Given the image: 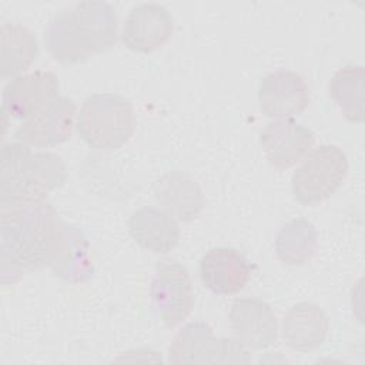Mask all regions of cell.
Here are the masks:
<instances>
[{"label": "cell", "mask_w": 365, "mask_h": 365, "mask_svg": "<svg viewBox=\"0 0 365 365\" xmlns=\"http://www.w3.org/2000/svg\"><path fill=\"white\" fill-rule=\"evenodd\" d=\"M131 238L154 254H168L181 237L180 225L168 212L157 207H143L131 214L127 222Z\"/></svg>", "instance_id": "16"}, {"label": "cell", "mask_w": 365, "mask_h": 365, "mask_svg": "<svg viewBox=\"0 0 365 365\" xmlns=\"http://www.w3.org/2000/svg\"><path fill=\"white\" fill-rule=\"evenodd\" d=\"M76 127L81 140L91 148L114 151L131 138L135 128V113L125 97L97 93L83 101Z\"/></svg>", "instance_id": "4"}, {"label": "cell", "mask_w": 365, "mask_h": 365, "mask_svg": "<svg viewBox=\"0 0 365 365\" xmlns=\"http://www.w3.org/2000/svg\"><path fill=\"white\" fill-rule=\"evenodd\" d=\"M38 54L34 33L20 23H4L0 27V76L1 78L20 76Z\"/></svg>", "instance_id": "19"}, {"label": "cell", "mask_w": 365, "mask_h": 365, "mask_svg": "<svg viewBox=\"0 0 365 365\" xmlns=\"http://www.w3.org/2000/svg\"><path fill=\"white\" fill-rule=\"evenodd\" d=\"M173 30V16L163 4L141 3L127 14L121 30V41L133 51L151 53L171 37Z\"/></svg>", "instance_id": "11"}, {"label": "cell", "mask_w": 365, "mask_h": 365, "mask_svg": "<svg viewBox=\"0 0 365 365\" xmlns=\"http://www.w3.org/2000/svg\"><path fill=\"white\" fill-rule=\"evenodd\" d=\"M168 361L182 364H250L247 348L231 338H217L212 328L202 321L182 327L168 348Z\"/></svg>", "instance_id": "6"}, {"label": "cell", "mask_w": 365, "mask_h": 365, "mask_svg": "<svg viewBox=\"0 0 365 365\" xmlns=\"http://www.w3.org/2000/svg\"><path fill=\"white\" fill-rule=\"evenodd\" d=\"M64 224L47 201L0 205L1 277L7 284L23 271L48 267L63 237Z\"/></svg>", "instance_id": "1"}, {"label": "cell", "mask_w": 365, "mask_h": 365, "mask_svg": "<svg viewBox=\"0 0 365 365\" xmlns=\"http://www.w3.org/2000/svg\"><path fill=\"white\" fill-rule=\"evenodd\" d=\"M328 91L342 115L351 123L365 120V70L362 66L348 64L334 73Z\"/></svg>", "instance_id": "20"}, {"label": "cell", "mask_w": 365, "mask_h": 365, "mask_svg": "<svg viewBox=\"0 0 365 365\" xmlns=\"http://www.w3.org/2000/svg\"><path fill=\"white\" fill-rule=\"evenodd\" d=\"M67 181V168L54 153H34L20 141L1 145L0 205L46 201Z\"/></svg>", "instance_id": "3"}, {"label": "cell", "mask_w": 365, "mask_h": 365, "mask_svg": "<svg viewBox=\"0 0 365 365\" xmlns=\"http://www.w3.org/2000/svg\"><path fill=\"white\" fill-rule=\"evenodd\" d=\"M228 321L238 342L250 349H265L277 342L278 321L269 304L258 298H237Z\"/></svg>", "instance_id": "10"}, {"label": "cell", "mask_w": 365, "mask_h": 365, "mask_svg": "<svg viewBox=\"0 0 365 365\" xmlns=\"http://www.w3.org/2000/svg\"><path fill=\"white\" fill-rule=\"evenodd\" d=\"M261 111L271 118H291L309 104V88L305 78L289 70L267 74L258 86Z\"/></svg>", "instance_id": "9"}, {"label": "cell", "mask_w": 365, "mask_h": 365, "mask_svg": "<svg viewBox=\"0 0 365 365\" xmlns=\"http://www.w3.org/2000/svg\"><path fill=\"white\" fill-rule=\"evenodd\" d=\"M314 143V133L292 118L274 120L261 133L264 154L277 170H287L295 165L309 153Z\"/></svg>", "instance_id": "13"}, {"label": "cell", "mask_w": 365, "mask_h": 365, "mask_svg": "<svg viewBox=\"0 0 365 365\" xmlns=\"http://www.w3.org/2000/svg\"><path fill=\"white\" fill-rule=\"evenodd\" d=\"M118 19L107 1L84 0L57 13L46 30L50 56L63 64H76L111 48L117 41Z\"/></svg>", "instance_id": "2"}, {"label": "cell", "mask_w": 365, "mask_h": 365, "mask_svg": "<svg viewBox=\"0 0 365 365\" xmlns=\"http://www.w3.org/2000/svg\"><path fill=\"white\" fill-rule=\"evenodd\" d=\"M318 234L307 218H294L285 222L275 238V254L287 265H302L315 254Z\"/></svg>", "instance_id": "21"}, {"label": "cell", "mask_w": 365, "mask_h": 365, "mask_svg": "<svg viewBox=\"0 0 365 365\" xmlns=\"http://www.w3.org/2000/svg\"><path fill=\"white\" fill-rule=\"evenodd\" d=\"M48 268L56 277L68 284H83L93 277L94 267L90 258V245L80 228L64 224L61 241Z\"/></svg>", "instance_id": "18"}, {"label": "cell", "mask_w": 365, "mask_h": 365, "mask_svg": "<svg viewBox=\"0 0 365 365\" xmlns=\"http://www.w3.org/2000/svg\"><path fill=\"white\" fill-rule=\"evenodd\" d=\"M329 321L315 304L298 302L282 319V339L294 351L307 352L319 348L328 334Z\"/></svg>", "instance_id": "17"}, {"label": "cell", "mask_w": 365, "mask_h": 365, "mask_svg": "<svg viewBox=\"0 0 365 365\" xmlns=\"http://www.w3.org/2000/svg\"><path fill=\"white\" fill-rule=\"evenodd\" d=\"M150 298L164 325L175 328L191 314L195 302L188 269L171 259L158 262L150 285Z\"/></svg>", "instance_id": "7"}, {"label": "cell", "mask_w": 365, "mask_h": 365, "mask_svg": "<svg viewBox=\"0 0 365 365\" xmlns=\"http://www.w3.org/2000/svg\"><path fill=\"white\" fill-rule=\"evenodd\" d=\"M58 80L51 71L13 77L3 88L1 111L14 118H29L58 97Z\"/></svg>", "instance_id": "12"}, {"label": "cell", "mask_w": 365, "mask_h": 365, "mask_svg": "<svg viewBox=\"0 0 365 365\" xmlns=\"http://www.w3.org/2000/svg\"><path fill=\"white\" fill-rule=\"evenodd\" d=\"M198 271L202 285L218 295L238 294L251 277V267L245 257L228 247L207 251L200 261Z\"/></svg>", "instance_id": "14"}, {"label": "cell", "mask_w": 365, "mask_h": 365, "mask_svg": "<svg viewBox=\"0 0 365 365\" xmlns=\"http://www.w3.org/2000/svg\"><path fill=\"white\" fill-rule=\"evenodd\" d=\"M76 104L71 98L58 96L31 117L26 118L14 133L23 144L47 148L66 143L76 125Z\"/></svg>", "instance_id": "8"}, {"label": "cell", "mask_w": 365, "mask_h": 365, "mask_svg": "<svg viewBox=\"0 0 365 365\" xmlns=\"http://www.w3.org/2000/svg\"><path fill=\"white\" fill-rule=\"evenodd\" d=\"M154 197L174 220L190 222L200 215L205 200L198 182L187 173L170 171L154 182Z\"/></svg>", "instance_id": "15"}, {"label": "cell", "mask_w": 365, "mask_h": 365, "mask_svg": "<svg viewBox=\"0 0 365 365\" xmlns=\"http://www.w3.org/2000/svg\"><path fill=\"white\" fill-rule=\"evenodd\" d=\"M346 174L345 153L338 145H319L304 157L292 174L294 198L302 205L324 202L342 185Z\"/></svg>", "instance_id": "5"}]
</instances>
